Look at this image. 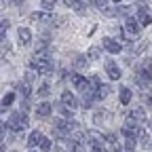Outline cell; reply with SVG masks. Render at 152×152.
I'll return each instance as SVG.
<instances>
[{
	"instance_id": "obj_1",
	"label": "cell",
	"mask_w": 152,
	"mask_h": 152,
	"mask_svg": "<svg viewBox=\"0 0 152 152\" xmlns=\"http://www.w3.org/2000/svg\"><path fill=\"white\" fill-rule=\"evenodd\" d=\"M32 70H34L36 74H49V72L53 70V59H51L47 53L38 51V53L32 57Z\"/></svg>"
},
{
	"instance_id": "obj_2",
	"label": "cell",
	"mask_w": 152,
	"mask_h": 152,
	"mask_svg": "<svg viewBox=\"0 0 152 152\" xmlns=\"http://www.w3.org/2000/svg\"><path fill=\"white\" fill-rule=\"evenodd\" d=\"M7 127H11L13 131H23V129L28 127V116H26L21 110H17V112H13L11 116H9Z\"/></svg>"
},
{
	"instance_id": "obj_3",
	"label": "cell",
	"mask_w": 152,
	"mask_h": 152,
	"mask_svg": "<svg viewBox=\"0 0 152 152\" xmlns=\"http://www.w3.org/2000/svg\"><path fill=\"white\" fill-rule=\"evenodd\" d=\"M142 34V26L137 23V19H133V17H127V21H125V36L127 38H140Z\"/></svg>"
},
{
	"instance_id": "obj_4",
	"label": "cell",
	"mask_w": 152,
	"mask_h": 152,
	"mask_svg": "<svg viewBox=\"0 0 152 152\" xmlns=\"http://www.w3.org/2000/svg\"><path fill=\"white\" fill-rule=\"evenodd\" d=\"M137 133H140L137 123L131 121V118H127V121H125V127H123V135H127V137H135Z\"/></svg>"
},
{
	"instance_id": "obj_5",
	"label": "cell",
	"mask_w": 152,
	"mask_h": 152,
	"mask_svg": "<svg viewBox=\"0 0 152 152\" xmlns=\"http://www.w3.org/2000/svg\"><path fill=\"white\" fill-rule=\"evenodd\" d=\"M137 23H140V26L152 23V13L148 11V7H140V9H137Z\"/></svg>"
},
{
	"instance_id": "obj_6",
	"label": "cell",
	"mask_w": 152,
	"mask_h": 152,
	"mask_svg": "<svg viewBox=\"0 0 152 152\" xmlns=\"http://www.w3.org/2000/svg\"><path fill=\"white\" fill-rule=\"evenodd\" d=\"M102 45H104V49H106V51H110V53H121V51H123V45H121V42H116V40H112L110 36H106V38H104Z\"/></svg>"
},
{
	"instance_id": "obj_7",
	"label": "cell",
	"mask_w": 152,
	"mask_h": 152,
	"mask_svg": "<svg viewBox=\"0 0 152 152\" xmlns=\"http://www.w3.org/2000/svg\"><path fill=\"white\" fill-rule=\"evenodd\" d=\"M61 106L68 108V110H74L76 108V97H74L72 91H64L61 93Z\"/></svg>"
},
{
	"instance_id": "obj_8",
	"label": "cell",
	"mask_w": 152,
	"mask_h": 152,
	"mask_svg": "<svg viewBox=\"0 0 152 152\" xmlns=\"http://www.w3.org/2000/svg\"><path fill=\"white\" fill-rule=\"evenodd\" d=\"M106 72H108V76L112 80H118L121 78V70H118V66L114 61H106Z\"/></svg>"
},
{
	"instance_id": "obj_9",
	"label": "cell",
	"mask_w": 152,
	"mask_h": 152,
	"mask_svg": "<svg viewBox=\"0 0 152 152\" xmlns=\"http://www.w3.org/2000/svg\"><path fill=\"white\" fill-rule=\"evenodd\" d=\"M106 118H110V112H108V110H104V108H102V110H95V114H93V123L97 125V127H102Z\"/></svg>"
},
{
	"instance_id": "obj_10",
	"label": "cell",
	"mask_w": 152,
	"mask_h": 152,
	"mask_svg": "<svg viewBox=\"0 0 152 152\" xmlns=\"http://www.w3.org/2000/svg\"><path fill=\"white\" fill-rule=\"evenodd\" d=\"M129 118H131V121H135V123H144V121H146V110H144V108H135V110H131Z\"/></svg>"
},
{
	"instance_id": "obj_11",
	"label": "cell",
	"mask_w": 152,
	"mask_h": 152,
	"mask_svg": "<svg viewBox=\"0 0 152 152\" xmlns=\"http://www.w3.org/2000/svg\"><path fill=\"white\" fill-rule=\"evenodd\" d=\"M51 104H47V102H40V104H38L36 106V114H38V116H40V118H45V116H49V114H51Z\"/></svg>"
},
{
	"instance_id": "obj_12",
	"label": "cell",
	"mask_w": 152,
	"mask_h": 152,
	"mask_svg": "<svg viewBox=\"0 0 152 152\" xmlns=\"http://www.w3.org/2000/svg\"><path fill=\"white\" fill-rule=\"evenodd\" d=\"M108 93H110V87H108V85H99L97 89H95L93 97H95V99H106V97H108Z\"/></svg>"
},
{
	"instance_id": "obj_13",
	"label": "cell",
	"mask_w": 152,
	"mask_h": 152,
	"mask_svg": "<svg viewBox=\"0 0 152 152\" xmlns=\"http://www.w3.org/2000/svg\"><path fill=\"white\" fill-rule=\"evenodd\" d=\"M17 36H19V40H21L23 45H28V42L32 40V32H30L28 28H19V30H17Z\"/></svg>"
},
{
	"instance_id": "obj_14",
	"label": "cell",
	"mask_w": 152,
	"mask_h": 152,
	"mask_svg": "<svg viewBox=\"0 0 152 152\" xmlns=\"http://www.w3.org/2000/svg\"><path fill=\"white\" fill-rule=\"evenodd\" d=\"M40 140H42V133H40V131H32V133H30V137H28V146L34 148V146L40 144Z\"/></svg>"
},
{
	"instance_id": "obj_15",
	"label": "cell",
	"mask_w": 152,
	"mask_h": 152,
	"mask_svg": "<svg viewBox=\"0 0 152 152\" xmlns=\"http://www.w3.org/2000/svg\"><path fill=\"white\" fill-rule=\"evenodd\" d=\"M131 97H133V95H131V89L129 87H121V104H129L131 102Z\"/></svg>"
},
{
	"instance_id": "obj_16",
	"label": "cell",
	"mask_w": 152,
	"mask_h": 152,
	"mask_svg": "<svg viewBox=\"0 0 152 152\" xmlns=\"http://www.w3.org/2000/svg\"><path fill=\"white\" fill-rule=\"evenodd\" d=\"M74 66L78 68V70H85V68L89 66V61H87V57H85V55H78V57L74 59Z\"/></svg>"
},
{
	"instance_id": "obj_17",
	"label": "cell",
	"mask_w": 152,
	"mask_h": 152,
	"mask_svg": "<svg viewBox=\"0 0 152 152\" xmlns=\"http://www.w3.org/2000/svg\"><path fill=\"white\" fill-rule=\"evenodd\" d=\"M42 148V152H51V148H53V144H51V140H47L45 135H42V140H40V144H38Z\"/></svg>"
},
{
	"instance_id": "obj_18",
	"label": "cell",
	"mask_w": 152,
	"mask_h": 152,
	"mask_svg": "<svg viewBox=\"0 0 152 152\" xmlns=\"http://www.w3.org/2000/svg\"><path fill=\"white\" fill-rule=\"evenodd\" d=\"M13 102H15V93H7L4 99H2V104H0V108H7V106H11Z\"/></svg>"
},
{
	"instance_id": "obj_19",
	"label": "cell",
	"mask_w": 152,
	"mask_h": 152,
	"mask_svg": "<svg viewBox=\"0 0 152 152\" xmlns=\"http://www.w3.org/2000/svg\"><path fill=\"white\" fill-rule=\"evenodd\" d=\"M99 55H102V49H97V47L89 49V59H99Z\"/></svg>"
},
{
	"instance_id": "obj_20",
	"label": "cell",
	"mask_w": 152,
	"mask_h": 152,
	"mask_svg": "<svg viewBox=\"0 0 152 152\" xmlns=\"http://www.w3.org/2000/svg\"><path fill=\"white\" fill-rule=\"evenodd\" d=\"M49 93H51V87H49V85H42L40 89H38V95H40V97H42V99L47 97V95H49Z\"/></svg>"
},
{
	"instance_id": "obj_21",
	"label": "cell",
	"mask_w": 152,
	"mask_h": 152,
	"mask_svg": "<svg viewBox=\"0 0 152 152\" xmlns=\"http://www.w3.org/2000/svg\"><path fill=\"white\" fill-rule=\"evenodd\" d=\"M137 135H140V144H144V146H148V142H150V135H148V133H146V131H140V133H137Z\"/></svg>"
},
{
	"instance_id": "obj_22",
	"label": "cell",
	"mask_w": 152,
	"mask_h": 152,
	"mask_svg": "<svg viewBox=\"0 0 152 152\" xmlns=\"http://www.w3.org/2000/svg\"><path fill=\"white\" fill-rule=\"evenodd\" d=\"M102 13L108 15V17H114L116 15V9H110V7H102Z\"/></svg>"
},
{
	"instance_id": "obj_23",
	"label": "cell",
	"mask_w": 152,
	"mask_h": 152,
	"mask_svg": "<svg viewBox=\"0 0 152 152\" xmlns=\"http://www.w3.org/2000/svg\"><path fill=\"white\" fill-rule=\"evenodd\" d=\"M34 78H36V72H34V70H28V72H26V83L30 85Z\"/></svg>"
},
{
	"instance_id": "obj_24",
	"label": "cell",
	"mask_w": 152,
	"mask_h": 152,
	"mask_svg": "<svg viewBox=\"0 0 152 152\" xmlns=\"http://www.w3.org/2000/svg\"><path fill=\"white\" fill-rule=\"evenodd\" d=\"M125 148L131 152L133 148H135V140H133V137H127V142H125Z\"/></svg>"
},
{
	"instance_id": "obj_25",
	"label": "cell",
	"mask_w": 152,
	"mask_h": 152,
	"mask_svg": "<svg viewBox=\"0 0 152 152\" xmlns=\"http://www.w3.org/2000/svg\"><path fill=\"white\" fill-rule=\"evenodd\" d=\"M7 28H9V21H7V19H0V34H4Z\"/></svg>"
},
{
	"instance_id": "obj_26",
	"label": "cell",
	"mask_w": 152,
	"mask_h": 152,
	"mask_svg": "<svg viewBox=\"0 0 152 152\" xmlns=\"http://www.w3.org/2000/svg\"><path fill=\"white\" fill-rule=\"evenodd\" d=\"M40 2H42V7H45V9H51V7H55L57 0H40Z\"/></svg>"
},
{
	"instance_id": "obj_27",
	"label": "cell",
	"mask_w": 152,
	"mask_h": 152,
	"mask_svg": "<svg viewBox=\"0 0 152 152\" xmlns=\"http://www.w3.org/2000/svg\"><path fill=\"white\" fill-rule=\"evenodd\" d=\"M91 152H106V148H104V144H93V150Z\"/></svg>"
},
{
	"instance_id": "obj_28",
	"label": "cell",
	"mask_w": 152,
	"mask_h": 152,
	"mask_svg": "<svg viewBox=\"0 0 152 152\" xmlns=\"http://www.w3.org/2000/svg\"><path fill=\"white\" fill-rule=\"evenodd\" d=\"M4 133H7V127H4V123H0V140L4 137Z\"/></svg>"
},
{
	"instance_id": "obj_29",
	"label": "cell",
	"mask_w": 152,
	"mask_h": 152,
	"mask_svg": "<svg viewBox=\"0 0 152 152\" xmlns=\"http://www.w3.org/2000/svg\"><path fill=\"white\" fill-rule=\"evenodd\" d=\"M9 2H11V4H23L26 0H9Z\"/></svg>"
},
{
	"instance_id": "obj_30",
	"label": "cell",
	"mask_w": 152,
	"mask_h": 152,
	"mask_svg": "<svg viewBox=\"0 0 152 152\" xmlns=\"http://www.w3.org/2000/svg\"><path fill=\"white\" fill-rule=\"evenodd\" d=\"M76 2H78V0H66V4H70V7H74Z\"/></svg>"
},
{
	"instance_id": "obj_31",
	"label": "cell",
	"mask_w": 152,
	"mask_h": 152,
	"mask_svg": "<svg viewBox=\"0 0 152 152\" xmlns=\"http://www.w3.org/2000/svg\"><path fill=\"white\" fill-rule=\"evenodd\" d=\"M51 150H53V152H61V150H59V148H51Z\"/></svg>"
},
{
	"instance_id": "obj_32",
	"label": "cell",
	"mask_w": 152,
	"mask_h": 152,
	"mask_svg": "<svg viewBox=\"0 0 152 152\" xmlns=\"http://www.w3.org/2000/svg\"><path fill=\"white\" fill-rule=\"evenodd\" d=\"M148 76H150V78H152V68H150V70H148Z\"/></svg>"
},
{
	"instance_id": "obj_33",
	"label": "cell",
	"mask_w": 152,
	"mask_h": 152,
	"mask_svg": "<svg viewBox=\"0 0 152 152\" xmlns=\"http://www.w3.org/2000/svg\"><path fill=\"white\" fill-rule=\"evenodd\" d=\"M2 38H4V34H0V40H2Z\"/></svg>"
}]
</instances>
